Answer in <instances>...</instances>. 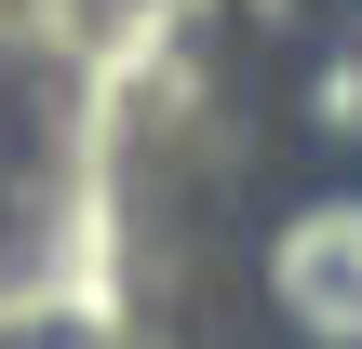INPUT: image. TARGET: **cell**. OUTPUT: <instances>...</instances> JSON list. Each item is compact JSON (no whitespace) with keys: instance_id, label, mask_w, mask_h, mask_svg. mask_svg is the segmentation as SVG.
<instances>
[{"instance_id":"obj_2","label":"cell","mask_w":362,"mask_h":349,"mask_svg":"<svg viewBox=\"0 0 362 349\" xmlns=\"http://www.w3.org/2000/svg\"><path fill=\"white\" fill-rule=\"evenodd\" d=\"M0 148H13V94H0Z\"/></svg>"},{"instance_id":"obj_1","label":"cell","mask_w":362,"mask_h":349,"mask_svg":"<svg viewBox=\"0 0 362 349\" xmlns=\"http://www.w3.org/2000/svg\"><path fill=\"white\" fill-rule=\"evenodd\" d=\"M255 282H269V309L309 349H362V188H309V202L269 229Z\"/></svg>"}]
</instances>
